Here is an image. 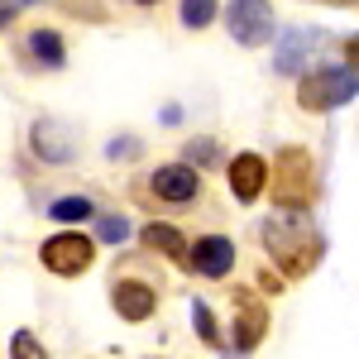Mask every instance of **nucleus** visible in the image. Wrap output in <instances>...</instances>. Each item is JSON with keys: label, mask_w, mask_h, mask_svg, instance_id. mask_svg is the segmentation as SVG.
Listing matches in <instances>:
<instances>
[{"label": "nucleus", "mask_w": 359, "mask_h": 359, "mask_svg": "<svg viewBox=\"0 0 359 359\" xmlns=\"http://www.w3.org/2000/svg\"><path fill=\"white\" fill-rule=\"evenodd\" d=\"M139 5H158V0H139Z\"/></svg>", "instance_id": "nucleus-23"}, {"label": "nucleus", "mask_w": 359, "mask_h": 359, "mask_svg": "<svg viewBox=\"0 0 359 359\" xmlns=\"http://www.w3.org/2000/svg\"><path fill=\"white\" fill-rule=\"evenodd\" d=\"M149 187H154V196H158V201L187 206V201H196V192H201V177H196L192 163H163L154 177H149Z\"/></svg>", "instance_id": "nucleus-6"}, {"label": "nucleus", "mask_w": 359, "mask_h": 359, "mask_svg": "<svg viewBox=\"0 0 359 359\" xmlns=\"http://www.w3.org/2000/svg\"><path fill=\"white\" fill-rule=\"evenodd\" d=\"M192 321H196V335H201L206 345H221V331H216V316H211V306H206V302H192Z\"/></svg>", "instance_id": "nucleus-17"}, {"label": "nucleus", "mask_w": 359, "mask_h": 359, "mask_svg": "<svg viewBox=\"0 0 359 359\" xmlns=\"http://www.w3.org/2000/svg\"><path fill=\"white\" fill-rule=\"evenodd\" d=\"M29 53L39 57L43 67H62V62H67L62 34H53V29H34V34H29Z\"/></svg>", "instance_id": "nucleus-14"}, {"label": "nucleus", "mask_w": 359, "mask_h": 359, "mask_svg": "<svg viewBox=\"0 0 359 359\" xmlns=\"http://www.w3.org/2000/svg\"><path fill=\"white\" fill-rule=\"evenodd\" d=\"M264 182H269V163L259 158V154H235L230 158V192L235 201H259L264 196Z\"/></svg>", "instance_id": "nucleus-9"}, {"label": "nucleus", "mask_w": 359, "mask_h": 359, "mask_svg": "<svg viewBox=\"0 0 359 359\" xmlns=\"http://www.w3.org/2000/svg\"><path fill=\"white\" fill-rule=\"evenodd\" d=\"M259 240H264V249L278 259V269L287 278H306L321 264V235L306 225L302 211H278V216H269L264 230H259Z\"/></svg>", "instance_id": "nucleus-1"}, {"label": "nucleus", "mask_w": 359, "mask_h": 359, "mask_svg": "<svg viewBox=\"0 0 359 359\" xmlns=\"http://www.w3.org/2000/svg\"><path fill=\"white\" fill-rule=\"evenodd\" d=\"M355 96H359V72L355 67H321V72L302 77V86H297L302 111H335V106H345V101H355Z\"/></svg>", "instance_id": "nucleus-2"}, {"label": "nucleus", "mask_w": 359, "mask_h": 359, "mask_svg": "<svg viewBox=\"0 0 359 359\" xmlns=\"http://www.w3.org/2000/svg\"><path fill=\"white\" fill-rule=\"evenodd\" d=\"M10 355H15V359H48V355H43V345H39L29 331H15V340H10Z\"/></svg>", "instance_id": "nucleus-19"}, {"label": "nucleus", "mask_w": 359, "mask_h": 359, "mask_svg": "<svg viewBox=\"0 0 359 359\" xmlns=\"http://www.w3.org/2000/svg\"><path fill=\"white\" fill-rule=\"evenodd\" d=\"M48 216L62 221V225H77V221L91 216V201H86V196H57L53 206H48Z\"/></svg>", "instance_id": "nucleus-15"}, {"label": "nucleus", "mask_w": 359, "mask_h": 359, "mask_svg": "<svg viewBox=\"0 0 359 359\" xmlns=\"http://www.w3.org/2000/svg\"><path fill=\"white\" fill-rule=\"evenodd\" d=\"M10 20H15V5H5V0H0V29L10 25Z\"/></svg>", "instance_id": "nucleus-22"}, {"label": "nucleus", "mask_w": 359, "mask_h": 359, "mask_svg": "<svg viewBox=\"0 0 359 359\" xmlns=\"http://www.w3.org/2000/svg\"><path fill=\"white\" fill-rule=\"evenodd\" d=\"M96 235H101L106 245H120V240L130 235V221H125V216H101V221H96Z\"/></svg>", "instance_id": "nucleus-18"}, {"label": "nucleus", "mask_w": 359, "mask_h": 359, "mask_svg": "<svg viewBox=\"0 0 359 359\" xmlns=\"http://www.w3.org/2000/svg\"><path fill=\"white\" fill-rule=\"evenodd\" d=\"M225 29L235 43L245 48H259L273 39V5L269 0H230L225 5Z\"/></svg>", "instance_id": "nucleus-4"}, {"label": "nucleus", "mask_w": 359, "mask_h": 359, "mask_svg": "<svg viewBox=\"0 0 359 359\" xmlns=\"http://www.w3.org/2000/svg\"><path fill=\"white\" fill-rule=\"evenodd\" d=\"M192 154H196V158H201V163H211V154H216V149H211V144L201 139V144H192Z\"/></svg>", "instance_id": "nucleus-21"}, {"label": "nucleus", "mask_w": 359, "mask_h": 359, "mask_svg": "<svg viewBox=\"0 0 359 359\" xmlns=\"http://www.w3.org/2000/svg\"><path fill=\"white\" fill-rule=\"evenodd\" d=\"M115 311L125 316V321H149L154 316V306H158V292L149 287V283H135V278H125V283H115Z\"/></svg>", "instance_id": "nucleus-10"}, {"label": "nucleus", "mask_w": 359, "mask_h": 359, "mask_svg": "<svg viewBox=\"0 0 359 359\" xmlns=\"http://www.w3.org/2000/svg\"><path fill=\"white\" fill-rule=\"evenodd\" d=\"M235 350L240 355H249L264 335H269V311H264V302L254 297V292H235Z\"/></svg>", "instance_id": "nucleus-8"}, {"label": "nucleus", "mask_w": 359, "mask_h": 359, "mask_svg": "<svg viewBox=\"0 0 359 359\" xmlns=\"http://www.w3.org/2000/svg\"><path fill=\"white\" fill-rule=\"evenodd\" d=\"M345 57H350V67L359 72V34H355V39H345Z\"/></svg>", "instance_id": "nucleus-20"}, {"label": "nucleus", "mask_w": 359, "mask_h": 359, "mask_svg": "<svg viewBox=\"0 0 359 359\" xmlns=\"http://www.w3.org/2000/svg\"><path fill=\"white\" fill-rule=\"evenodd\" d=\"M316 192V177H311V154L306 149H283L273 168V201L283 211H297L306 206Z\"/></svg>", "instance_id": "nucleus-3"}, {"label": "nucleus", "mask_w": 359, "mask_h": 359, "mask_svg": "<svg viewBox=\"0 0 359 359\" xmlns=\"http://www.w3.org/2000/svg\"><path fill=\"white\" fill-rule=\"evenodd\" d=\"M144 245H149V249H163L168 259L187 264V240H182V230H177V225H158V221H149V225H144Z\"/></svg>", "instance_id": "nucleus-13"}, {"label": "nucleus", "mask_w": 359, "mask_h": 359, "mask_svg": "<svg viewBox=\"0 0 359 359\" xmlns=\"http://www.w3.org/2000/svg\"><path fill=\"white\" fill-rule=\"evenodd\" d=\"M316 39H321L316 29H292V34L283 39V48H278V72H297L302 57L316 48Z\"/></svg>", "instance_id": "nucleus-12"}, {"label": "nucleus", "mask_w": 359, "mask_h": 359, "mask_svg": "<svg viewBox=\"0 0 359 359\" xmlns=\"http://www.w3.org/2000/svg\"><path fill=\"white\" fill-rule=\"evenodd\" d=\"M34 154L48 158V163H67V158H72V135H67L57 120H39V125H34Z\"/></svg>", "instance_id": "nucleus-11"}, {"label": "nucleus", "mask_w": 359, "mask_h": 359, "mask_svg": "<svg viewBox=\"0 0 359 359\" xmlns=\"http://www.w3.org/2000/svg\"><path fill=\"white\" fill-rule=\"evenodd\" d=\"M187 264H192V273H201V278H225L235 269V245H230L225 235H201V240L187 249Z\"/></svg>", "instance_id": "nucleus-7"}, {"label": "nucleus", "mask_w": 359, "mask_h": 359, "mask_svg": "<svg viewBox=\"0 0 359 359\" xmlns=\"http://www.w3.org/2000/svg\"><path fill=\"white\" fill-rule=\"evenodd\" d=\"M39 259H43V269H48V273L77 278V273H86V269H91L96 245H91L86 235H77V230H62V235H53V240H43Z\"/></svg>", "instance_id": "nucleus-5"}, {"label": "nucleus", "mask_w": 359, "mask_h": 359, "mask_svg": "<svg viewBox=\"0 0 359 359\" xmlns=\"http://www.w3.org/2000/svg\"><path fill=\"white\" fill-rule=\"evenodd\" d=\"M216 20V0H182V25L187 29H206Z\"/></svg>", "instance_id": "nucleus-16"}]
</instances>
